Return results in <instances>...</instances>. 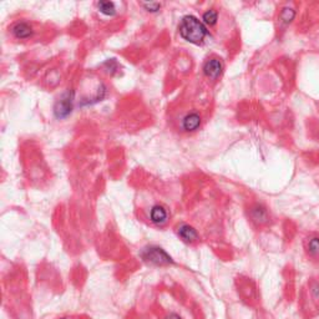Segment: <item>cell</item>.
I'll list each match as a JSON object with an SVG mask.
<instances>
[{"mask_svg": "<svg viewBox=\"0 0 319 319\" xmlns=\"http://www.w3.org/2000/svg\"><path fill=\"white\" fill-rule=\"evenodd\" d=\"M165 319H182V318L180 317L179 314H176V313H171V314H168Z\"/></svg>", "mask_w": 319, "mask_h": 319, "instance_id": "obj_15", "label": "cell"}, {"mask_svg": "<svg viewBox=\"0 0 319 319\" xmlns=\"http://www.w3.org/2000/svg\"><path fill=\"white\" fill-rule=\"evenodd\" d=\"M201 125V117L198 114H189L182 121V127L186 131H195L200 127Z\"/></svg>", "mask_w": 319, "mask_h": 319, "instance_id": "obj_7", "label": "cell"}, {"mask_svg": "<svg viewBox=\"0 0 319 319\" xmlns=\"http://www.w3.org/2000/svg\"><path fill=\"white\" fill-rule=\"evenodd\" d=\"M97 7H99L100 12L106 15H114L116 12L115 5H114V3H111V2H100L99 4H97Z\"/></svg>", "mask_w": 319, "mask_h": 319, "instance_id": "obj_11", "label": "cell"}, {"mask_svg": "<svg viewBox=\"0 0 319 319\" xmlns=\"http://www.w3.org/2000/svg\"><path fill=\"white\" fill-rule=\"evenodd\" d=\"M280 18H282V20L285 21V23H290V21L293 20L294 18V10L293 9H285L282 12V15H280Z\"/></svg>", "mask_w": 319, "mask_h": 319, "instance_id": "obj_13", "label": "cell"}, {"mask_svg": "<svg viewBox=\"0 0 319 319\" xmlns=\"http://www.w3.org/2000/svg\"><path fill=\"white\" fill-rule=\"evenodd\" d=\"M73 95L66 94L55 106V114L58 117H65L72 113Z\"/></svg>", "mask_w": 319, "mask_h": 319, "instance_id": "obj_5", "label": "cell"}, {"mask_svg": "<svg viewBox=\"0 0 319 319\" xmlns=\"http://www.w3.org/2000/svg\"><path fill=\"white\" fill-rule=\"evenodd\" d=\"M180 34L187 42L192 44H200L207 35V30L201 21L195 16H185L180 25Z\"/></svg>", "mask_w": 319, "mask_h": 319, "instance_id": "obj_1", "label": "cell"}, {"mask_svg": "<svg viewBox=\"0 0 319 319\" xmlns=\"http://www.w3.org/2000/svg\"><path fill=\"white\" fill-rule=\"evenodd\" d=\"M13 34H14L18 39H28V38L31 37L32 29L29 24L18 23L15 24L14 28H13Z\"/></svg>", "mask_w": 319, "mask_h": 319, "instance_id": "obj_8", "label": "cell"}, {"mask_svg": "<svg viewBox=\"0 0 319 319\" xmlns=\"http://www.w3.org/2000/svg\"><path fill=\"white\" fill-rule=\"evenodd\" d=\"M251 217L255 221L256 223H266L268 221V212L266 211V208H263L262 206H255L251 208Z\"/></svg>", "mask_w": 319, "mask_h": 319, "instance_id": "obj_9", "label": "cell"}, {"mask_svg": "<svg viewBox=\"0 0 319 319\" xmlns=\"http://www.w3.org/2000/svg\"><path fill=\"white\" fill-rule=\"evenodd\" d=\"M305 250L309 253L310 257L319 258V237L313 236L309 237L305 242Z\"/></svg>", "mask_w": 319, "mask_h": 319, "instance_id": "obj_10", "label": "cell"}, {"mask_svg": "<svg viewBox=\"0 0 319 319\" xmlns=\"http://www.w3.org/2000/svg\"><path fill=\"white\" fill-rule=\"evenodd\" d=\"M222 62L220 61L218 59H209L208 61L204 64V74H206L207 78L212 79V80H216L218 76L221 75L222 73Z\"/></svg>", "mask_w": 319, "mask_h": 319, "instance_id": "obj_4", "label": "cell"}, {"mask_svg": "<svg viewBox=\"0 0 319 319\" xmlns=\"http://www.w3.org/2000/svg\"><path fill=\"white\" fill-rule=\"evenodd\" d=\"M143 5L146 8L147 10H149V12H157L161 7L159 3H146V4H143Z\"/></svg>", "mask_w": 319, "mask_h": 319, "instance_id": "obj_14", "label": "cell"}, {"mask_svg": "<svg viewBox=\"0 0 319 319\" xmlns=\"http://www.w3.org/2000/svg\"><path fill=\"white\" fill-rule=\"evenodd\" d=\"M141 257L146 262L156 266H167L172 263V258L160 247H147L141 253Z\"/></svg>", "mask_w": 319, "mask_h": 319, "instance_id": "obj_2", "label": "cell"}, {"mask_svg": "<svg viewBox=\"0 0 319 319\" xmlns=\"http://www.w3.org/2000/svg\"><path fill=\"white\" fill-rule=\"evenodd\" d=\"M217 18H218V13L214 9L208 10V12H206L203 14V20L206 21L207 24H209V25H215L217 21Z\"/></svg>", "mask_w": 319, "mask_h": 319, "instance_id": "obj_12", "label": "cell"}, {"mask_svg": "<svg viewBox=\"0 0 319 319\" xmlns=\"http://www.w3.org/2000/svg\"><path fill=\"white\" fill-rule=\"evenodd\" d=\"M61 319H66V318H61Z\"/></svg>", "mask_w": 319, "mask_h": 319, "instance_id": "obj_16", "label": "cell"}, {"mask_svg": "<svg viewBox=\"0 0 319 319\" xmlns=\"http://www.w3.org/2000/svg\"><path fill=\"white\" fill-rule=\"evenodd\" d=\"M150 218H151V221L155 223V225L163 226L168 221L167 209H166L163 206H160V204L154 206L151 209V214H150Z\"/></svg>", "mask_w": 319, "mask_h": 319, "instance_id": "obj_6", "label": "cell"}, {"mask_svg": "<svg viewBox=\"0 0 319 319\" xmlns=\"http://www.w3.org/2000/svg\"><path fill=\"white\" fill-rule=\"evenodd\" d=\"M177 234H179L180 238L184 242H186V243H195V242L198 241L197 231H196L192 226L186 225V223L180 226L179 230H177Z\"/></svg>", "mask_w": 319, "mask_h": 319, "instance_id": "obj_3", "label": "cell"}]
</instances>
